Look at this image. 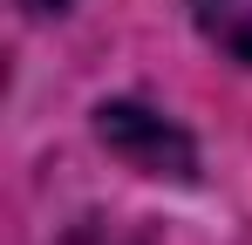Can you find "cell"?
Returning a JSON list of instances; mask_svg holds the SVG:
<instances>
[{
  "mask_svg": "<svg viewBox=\"0 0 252 245\" xmlns=\"http://www.w3.org/2000/svg\"><path fill=\"white\" fill-rule=\"evenodd\" d=\"M191 21L205 28L211 48H225L232 61L252 68V0H191Z\"/></svg>",
  "mask_w": 252,
  "mask_h": 245,
  "instance_id": "obj_2",
  "label": "cell"
},
{
  "mask_svg": "<svg viewBox=\"0 0 252 245\" xmlns=\"http://www.w3.org/2000/svg\"><path fill=\"white\" fill-rule=\"evenodd\" d=\"M102 143H116L136 170H150V177H191V143L170 129L164 116H150V109H136V102H109L102 109Z\"/></svg>",
  "mask_w": 252,
  "mask_h": 245,
  "instance_id": "obj_1",
  "label": "cell"
}]
</instances>
